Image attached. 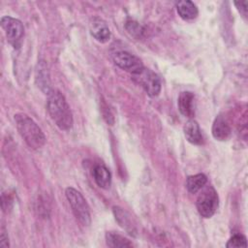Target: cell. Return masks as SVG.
<instances>
[{"label":"cell","mask_w":248,"mask_h":248,"mask_svg":"<svg viewBox=\"0 0 248 248\" xmlns=\"http://www.w3.org/2000/svg\"><path fill=\"white\" fill-rule=\"evenodd\" d=\"M46 95V108L51 119L60 130H70L74 120L72 111L64 95L56 89H51Z\"/></svg>","instance_id":"6da1fadb"},{"label":"cell","mask_w":248,"mask_h":248,"mask_svg":"<svg viewBox=\"0 0 248 248\" xmlns=\"http://www.w3.org/2000/svg\"><path fill=\"white\" fill-rule=\"evenodd\" d=\"M16 129L26 144L32 149H39L46 143V136L38 124L25 113L15 115Z\"/></svg>","instance_id":"7a4b0ae2"},{"label":"cell","mask_w":248,"mask_h":248,"mask_svg":"<svg viewBox=\"0 0 248 248\" xmlns=\"http://www.w3.org/2000/svg\"><path fill=\"white\" fill-rule=\"evenodd\" d=\"M65 195L76 218L81 225L88 226L91 222L90 210L82 194L75 188L69 187L66 189Z\"/></svg>","instance_id":"3957f363"},{"label":"cell","mask_w":248,"mask_h":248,"mask_svg":"<svg viewBox=\"0 0 248 248\" xmlns=\"http://www.w3.org/2000/svg\"><path fill=\"white\" fill-rule=\"evenodd\" d=\"M219 205V197L213 186H206L199 195L196 206L200 215L203 218L212 217Z\"/></svg>","instance_id":"277c9868"},{"label":"cell","mask_w":248,"mask_h":248,"mask_svg":"<svg viewBox=\"0 0 248 248\" xmlns=\"http://www.w3.org/2000/svg\"><path fill=\"white\" fill-rule=\"evenodd\" d=\"M132 78L140 84L150 97H156L161 92L162 83L159 76L150 69L142 68L140 72L132 75Z\"/></svg>","instance_id":"5b68a950"},{"label":"cell","mask_w":248,"mask_h":248,"mask_svg":"<svg viewBox=\"0 0 248 248\" xmlns=\"http://www.w3.org/2000/svg\"><path fill=\"white\" fill-rule=\"evenodd\" d=\"M1 27L6 34L9 44H11L15 48L19 47L24 35L22 22L17 18L5 16L1 18Z\"/></svg>","instance_id":"8992f818"},{"label":"cell","mask_w":248,"mask_h":248,"mask_svg":"<svg viewBox=\"0 0 248 248\" xmlns=\"http://www.w3.org/2000/svg\"><path fill=\"white\" fill-rule=\"evenodd\" d=\"M112 58L114 63L119 68H121L126 72L131 73L132 75L140 72L143 68V64L138 56L125 50L116 51L113 54Z\"/></svg>","instance_id":"52a82bcc"},{"label":"cell","mask_w":248,"mask_h":248,"mask_svg":"<svg viewBox=\"0 0 248 248\" xmlns=\"http://www.w3.org/2000/svg\"><path fill=\"white\" fill-rule=\"evenodd\" d=\"M90 34L100 43H107L110 38V31L108 24L100 17H94L89 25Z\"/></svg>","instance_id":"ba28073f"},{"label":"cell","mask_w":248,"mask_h":248,"mask_svg":"<svg viewBox=\"0 0 248 248\" xmlns=\"http://www.w3.org/2000/svg\"><path fill=\"white\" fill-rule=\"evenodd\" d=\"M177 106L183 116L193 118L195 115V95L190 91L181 92L178 96Z\"/></svg>","instance_id":"9c48e42d"},{"label":"cell","mask_w":248,"mask_h":248,"mask_svg":"<svg viewBox=\"0 0 248 248\" xmlns=\"http://www.w3.org/2000/svg\"><path fill=\"white\" fill-rule=\"evenodd\" d=\"M231 134H232V129L228 120L222 114L217 115L212 124L213 138L217 140L224 141L231 137Z\"/></svg>","instance_id":"30bf717a"},{"label":"cell","mask_w":248,"mask_h":248,"mask_svg":"<svg viewBox=\"0 0 248 248\" xmlns=\"http://www.w3.org/2000/svg\"><path fill=\"white\" fill-rule=\"evenodd\" d=\"M183 132L186 140L190 143L196 145H201L203 143V138L202 135L200 125L195 119L191 118L185 123L183 127Z\"/></svg>","instance_id":"8fae6325"},{"label":"cell","mask_w":248,"mask_h":248,"mask_svg":"<svg viewBox=\"0 0 248 248\" xmlns=\"http://www.w3.org/2000/svg\"><path fill=\"white\" fill-rule=\"evenodd\" d=\"M96 184L102 189H108L111 185V173L104 165H96L92 171Z\"/></svg>","instance_id":"7c38bea8"},{"label":"cell","mask_w":248,"mask_h":248,"mask_svg":"<svg viewBox=\"0 0 248 248\" xmlns=\"http://www.w3.org/2000/svg\"><path fill=\"white\" fill-rule=\"evenodd\" d=\"M112 212L115 217L116 222L119 224L121 228H123L127 232H129L131 235H136V228L132 223L130 215L120 206H113Z\"/></svg>","instance_id":"4fadbf2b"},{"label":"cell","mask_w":248,"mask_h":248,"mask_svg":"<svg viewBox=\"0 0 248 248\" xmlns=\"http://www.w3.org/2000/svg\"><path fill=\"white\" fill-rule=\"evenodd\" d=\"M177 14L179 16L185 20L194 19L198 16L199 10L197 6L194 4V2L190 0H182L178 1L175 4Z\"/></svg>","instance_id":"5bb4252c"},{"label":"cell","mask_w":248,"mask_h":248,"mask_svg":"<svg viewBox=\"0 0 248 248\" xmlns=\"http://www.w3.org/2000/svg\"><path fill=\"white\" fill-rule=\"evenodd\" d=\"M36 80L38 86L43 90L46 94H47L52 88L50 87V81L48 77V71L46 64L44 61H40L37 65L36 69Z\"/></svg>","instance_id":"9a60e30c"},{"label":"cell","mask_w":248,"mask_h":248,"mask_svg":"<svg viewBox=\"0 0 248 248\" xmlns=\"http://www.w3.org/2000/svg\"><path fill=\"white\" fill-rule=\"evenodd\" d=\"M207 182V177L203 173L189 175L186 179V188L191 194H196L202 189Z\"/></svg>","instance_id":"2e32d148"},{"label":"cell","mask_w":248,"mask_h":248,"mask_svg":"<svg viewBox=\"0 0 248 248\" xmlns=\"http://www.w3.org/2000/svg\"><path fill=\"white\" fill-rule=\"evenodd\" d=\"M106 242H107V245L109 247H132L133 246V243L129 239H127L126 237L114 232H108L106 233Z\"/></svg>","instance_id":"e0dca14e"},{"label":"cell","mask_w":248,"mask_h":248,"mask_svg":"<svg viewBox=\"0 0 248 248\" xmlns=\"http://www.w3.org/2000/svg\"><path fill=\"white\" fill-rule=\"evenodd\" d=\"M125 28L128 31V33H130L132 36L136 38L141 37L143 33V28L141 27V25L135 20H131V19L127 20L125 23Z\"/></svg>","instance_id":"ac0fdd59"},{"label":"cell","mask_w":248,"mask_h":248,"mask_svg":"<svg viewBox=\"0 0 248 248\" xmlns=\"http://www.w3.org/2000/svg\"><path fill=\"white\" fill-rule=\"evenodd\" d=\"M226 247L232 248V247H247V241L246 237L242 234L235 233L233 234L227 242Z\"/></svg>","instance_id":"d6986e66"},{"label":"cell","mask_w":248,"mask_h":248,"mask_svg":"<svg viewBox=\"0 0 248 248\" xmlns=\"http://www.w3.org/2000/svg\"><path fill=\"white\" fill-rule=\"evenodd\" d=\"M0 246L2 248H6L9 247V239H8V234H7V231L4 227L1 228V235H0Z\"/></svg>","instance_id":"ffe728a7"},{"label":"cell","mask_w":248,"mask_h":248,"mask_svg":"<svg viewBox=\"0 0 248 248\" xmlns=\"http://www.w3.org/2000/svg\"><path fill=\"white\" fill-rule=\"evenodd\" d=\"M234 5L236 6L238 12L244 16H247V1L244 2H234Z\"/></svg>","instance_id":"44dd1931"}]
</instances>
